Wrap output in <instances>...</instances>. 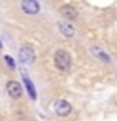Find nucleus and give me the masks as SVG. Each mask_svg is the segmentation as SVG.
Masks as SVG:
<instances>
[{
  "instance_id": "f257e3e1",
  "label": "nucleus",
  "mask_w": 117,
  "mask_h": 121,
  "mask_svg": "<svg viewBox=\"0 0 117 121\" xmlns=\"http://www.w3.org/2000/svg\"><path fill=\"white\" fill-rule=\"evenodd\" d=\"M53 64L59 71H62V72L70 71L71 69V56H70V53L67 50H64V49L56 50L55 55H53Z\"/></svg>"
},
{
  "instance_id": "f03ea898",
  "label": "nucleus",
  "mask_w": 117,
  "mask_h": 121,
  "mask_svg": "<svg viewBox=\"0 0 117 121\" xmlns=\"http://www.w3.org/2000/svg\"><path fill=\"white\" fill-rule=\"evenodd\" d=\"M53 111L58 117H68L71 111H73V106L68 104L67 100L64 99H58L53 102Z\"/></svg>"
},
{
  "instance_id": "7ed1b4c3",
  "label": "nucleus",
  "mask_w": 117,
  "mask_h": 121,
  "mask_svg": "<svg viewBox=\"0 0 117 121\" xmlns=\"http://www.w3.org/2000/svg\"><path fill=\"white\" fill-rule=\"evenodd\" d=\"M6 92H8L10 99L18 100V99H21V96H22V86L16 80H10V81L6 83Z\"/></svg>"
},
{
  "instance_id": "20e7f679",
  "label": "nucleus",
  "mask_w": 117,
  "mask_h": 121,
  "mask_svg": "<svg viewBox=\"0 0 117 121\" xmlns=\"http://www.w3.org/2000/svg\"><path fill=\"white\" fill-rule=\"evenodd\" d=\"M18 59H19L21 64H25V65L33 64L34 59H36L34 50L30 46H22L21 49H19V52H18Z\"/></svg>"
},
{
  "instance_id": "39448f33",
  "label": "nucleus",
  "mask_w": 117,
  "mask_h": 121,
  "mask_svg": "<svg viewBox=\"0 0 117 121\" xmlns=\"http://www.w3.org/2000/svg\"><path fill=\"white\" fill-rule=\"evenodd\" d=\"M21 8H22V10L25 12V13L36 15V13H39V10H40V4H39L37 0H22Z\"/></svg>"
},
{
  "instance_id": "423d86ee",
  "label": "nucleus",
  "mask_w": 117,
  "mask_h": 121,
  "mask_svg": "<svg viewBox=\"0 0 117 121\" xmlns=\"http://www.w3.org/2000/svg\"><path fill=\"white\" fill-rule=\"evenodd\" d=\"M21 74H22V80H24V86H25L27 89V92H28V96H30V99H36L37 98V95H36V89H34V84L31 83V80H30V77L27 74V71H22L21 69Z\"/></svg>"
},
{
  "instance_id": "0eeeda50",
  "label": "nucleus",
  "mask_w": 117,
  "mask_h": 121,
  "mask_svg": "<svg viewBox=\"0 0 117 121\" xmlns=\"http://www.w3.org/2000/svg\"><path fill=\"white\" fill-rule=\"evenodd\" d=\"M58 30L61 31V34L65 35V37H68V39L73 37V35H74V33H76L74 27H73L70 22H67V21H59V22H58Z\"/></svg>"
},
{
  "instance_id": "6e6552de",
  "label": "nucleus",
  "mask_w": 117,
  "mask_h": 121,
  "mask_svg": "<svg viewBox=\"0 0 117 121\" xmlns=\"http://www.w3.org/2000/svg\"><path fill=\"white\" fill-rule=\"evenodd\" d=\"M59 12H61V15H62L65 19H76V18L79 16L77 9H76V8H73V6H70V4H64V6H61Z\"/></svg>"
},
{
  "instance_id": "1a4fd4ad",
  "label": "nucleus",
  "mask_w": 117,
  "mask_h": 121,
  "mask_svg": "<svg viewBox=\"0 0 117 121\" xmlns=\"http://www.w3.org/2000/svg\"><path fill=\"white\" fill-rule=\"evenodd\" d=\"M90 50H92V53H94L96 58H99L101 60H104V62H110V58H108L105 53H104V52L99 49V47H96V46H95V47H92Z\"/></svg>"
},
{
  "instance_id": "9d476101",
  "label": "nucleus",
  "mask_w": 117,
  "mask_h": 121,
  "mask_svg": "<svg viewBox=\"0 0 117 121\" xmlns=\"http://www.w3.org/2000/svg\"><path fill=\"white\" fill-rule=\"evenodd\" d=\"M5 60H6V64H8V66H9L10 69H15V62H14V59H12L9 55L5 56Z\"/></svg>"
},
{
  "instance_id": "9b49d317",
  "label": "nucleus",
  "mask_w": 117,
  "mask_h": 121,
  "mask_svg": "<svg viewBox=\"0 0 117 121\" xmlns=\"http://www.w3.org/2000/svg\"><path fill=\"white\" fill-rule=\"evenodd\" d=\"M0 47H2V41H0Z\"/></svg>"
}]
</instances>
